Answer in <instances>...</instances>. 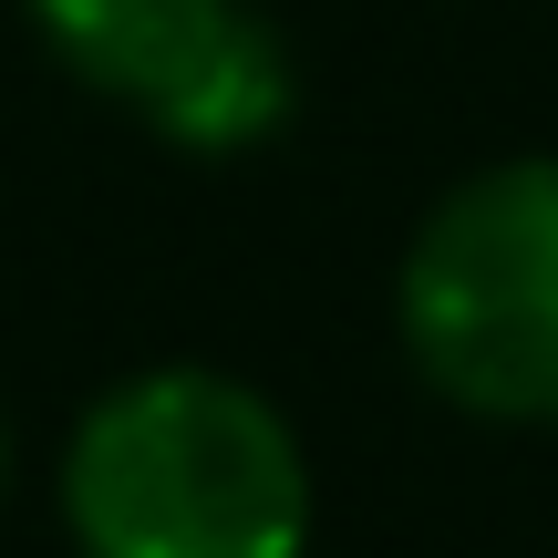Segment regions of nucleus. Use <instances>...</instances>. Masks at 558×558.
Returning a JSON list of instances; mask_svg holds the SVG:
<instances>
[{
  "mask_svg": "<svg viewBox=\"0 0 558 558\" xmlns=\"http://www.w3.org/2000/svg\"><path fill=\"white\" fill-rule=\"evenodd\" d=\"M290 104H300V52H290V32H279L259 0H239L218 32H197V41H186V52L135 94V124H145L156 145H177V156L239 166V156H259L279 124H290Z\"/></svg>",
  "mask_w": 558,
  "mask_h": 558,
  "instance_id": "3",
  "label": "nucleus"
},
{
  "mask_svg": "<svg viewBox=\"0 0 558 558\" xmlns=\"http://www.w3.org/2000/svg\"><path fill=\"white\" fill-rule=\"evenodd\" d=\"M311 518L300 424L218 362H145L62 435L73 558H311Z\"/></svg>",
  "mask_w": 558,
  "mask_h": 558,
  "instance_id": "1",
  "label": "nucleus"
},
{
  "mask_svg": "<svg viewBox=\"0 0 558 558\" xmlns=\"http://www.w3.org/2000/svg\"><path fill=\"white\" fill-rule=\"evenodd\" d=\"M393 341L435 403L558 435V156H497L414 218Z\"/></svg>",
  "mask_w": 558,
  "mask_h": 558,
  "instance_id": "2",
  "label": "nucleus"
},
{
  "mask_svg": "<svg viewBox=\"0 0 558 558\" xmlns=\"http://www.w3.org/2000/svg\"><path fill=\"white\" fill-rule=\"evenodd\" d=\"M0 497H11V414H0Z\"/></svg>",
  "mask_w": 558,
  "mask_h": 558,
  "instance_id": "5",
  "label": "nucleus"
},
{
  "mask_svg": "<svg viewBox=\"0 0 558 558\" xmlns=\"http://www.w3.org/2000/svg\"><path fill=\"white\" fill-rule=\"evenodd\" d=\"M228 11H239V0H21L41 52H52L83 94H114V104H135L145 83L197 32H218Z\"/></svg>",
  "mask_w": 558,
  "mask_h": 558,
  "instance_id": "4",
  "label": "nucleus"
}]
</instances>
